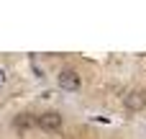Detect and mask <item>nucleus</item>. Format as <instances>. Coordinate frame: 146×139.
<instances>
[{
	"label": "nucleus",
	"mask_w": 146,
	"mask_h": 139,
	"mask_svg": "<svg viewBox=\"0 0 146 139\" xmlns=\"http://www.w3.org/2000/svg\"><path fill=\"white\" fill-rule=\"evenodd\" d=\"M33 124H36V119H33L31 113H18V116L13 119V126H15L18 132H28Z\"/></svg>",
	"instance_id": "4"
},
{
	"label": "nucleus",
	"mask_w": 146,
	"mask_h": 139,
	"mask_svg": "<svg viewBox=\"0 0 146 139\" xmlns=\"http://www.w3.org/2000/svg\"><path fill=\"white\" fill-rule=\"evenodd\" d=\"M5 83H8V72H5V70H3V67H0V88H3V85H5Z\"/></svg>",
	"instance_id": "5"
},
{
	"label": "nucleus",
	"mask_w": 146,
	"mask_h": 139,
	"mask_svg": "<svg viewBox=\"0 0 146 139\" xmlns=\"http://www.w3.org/2000/svg\"><path fill=\"white\" fill-rule=\"evenodd\" d=\"M56 83H59V88L67 90V93H77V90L82 88V77H80L72 67H64V70L56 75Z\"/></svg>",
	"instance_id": "1"
},
{
	"label": "nucleus",
	"mask_w": 146,
	"mask_h": 139,
	"mask_svg": "<svg viewBox=\"0 0 146 139\" xmlns=\"http://www.w3.org/2000/svg\"><path fill=\"white\" fill-rule=\"evenodd\" d=\"M123 106H126V111H141L146 106V95L141 90H128L123 95Z\"/></svg>",
	"instance_id": "3"
},
{
	"label": "nucleus",
	"mask_w": 146,
	"mask_h": 139,
	"mask_svg": "<svg viewBox=\"0 0 146 139\" xmlns=\"http://www.w3.org/2000/svg\"><path fill=\"white\" fill-rule=\"evenodd\" d=\"M36 126L44 132H59L62 129V113L59 111H46L41 116H36Z\"/></svg>",
	"instance_id": "2"
}]
</instances>
